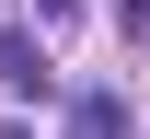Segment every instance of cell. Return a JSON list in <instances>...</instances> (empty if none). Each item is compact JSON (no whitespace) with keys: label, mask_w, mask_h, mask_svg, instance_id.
I'll list each match as a JSON object with an SVG mask.
<instances>
[{"label":"cell","mask_w":150,"mask_h":139,"mask_svg":"<svg viewBox=\"0 0 150 139\" xmlns=\"http://www.w3.org/2000/svg\"><path fill=\"white\" fill-rule=\"evenodd\" d=\"M0 93H46V46L35 35H0Z\"/></svg>","instance_id":"obj_1"}]
</instances>
